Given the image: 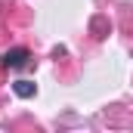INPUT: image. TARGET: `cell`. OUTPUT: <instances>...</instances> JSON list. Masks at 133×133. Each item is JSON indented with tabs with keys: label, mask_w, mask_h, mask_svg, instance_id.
Here are the masks:
<instances>
[{
	"label": "cell",
	"mask_w": 133,
	"mask_h": 133,
	"mask_svg": "<svg viewBox=\"0 0 133 133\" xmlns=\"http://www.w3.org/2000/svg\"><path fill=\"white\" fill-rule=\"evenodd\" d=\"M28 56H31V53H28L25 46H19V50H9V53L3 56V65H6V68H22L25 62H28Z\"/></svg>",
	"instance_id": "obj_1"
},
{
	"label": "cell",
	"mask_w": 133,
	"mask_h": 133,
	"mask_svg": "<svg viewBox=\"0 0 133 133\" xmlns=\"http://www.w3.org/2000/svg\"><path fill=\"white\" fill-rule=\"evenodd\" d=\"M12 90H16V96H22V99L34 96V84H31V81H16V84H12Z\"/></svg>",
	"instance_id": "obj_2"
}]
</instances>
